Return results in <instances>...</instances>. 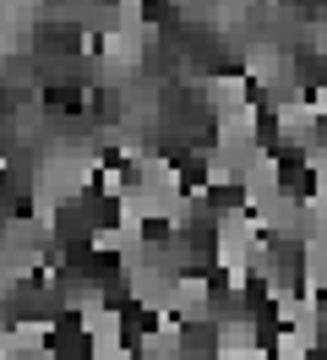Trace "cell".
I'll return each instance as SVG.
<instances>
[{
    "mask_svg": "<svg viewBox=\"0 0 327 360\" xmlns=\"http://www.w3.org/2000/svg\"><path fill=\"white\" fill-rule=\"evenodd\" d=\"M207 360H218V355H207Z\"/></svg>",
    "mask_w": 327,
    "mask_h": 360,
    "instance_id": "obj_1",
    "label": "cell"
}]
</instances>
